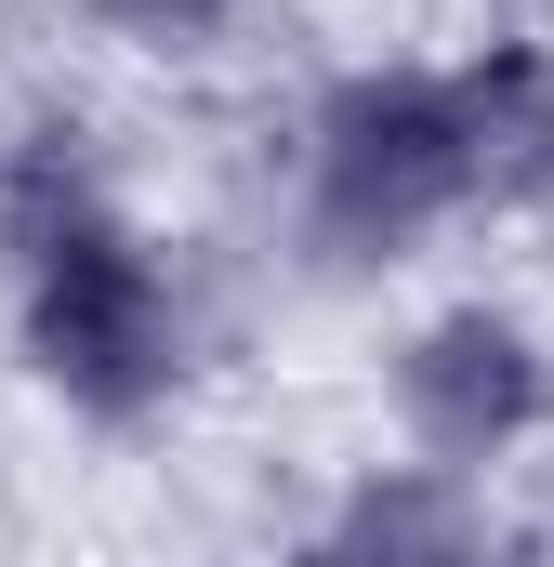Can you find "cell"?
I'll return each mask as SVG.
<instances>
[{
	"mask_svg": "<svg viewBox=\"0 0 554 567\" xmlns=\"http://www.w3.org/2000/svg\"><path fill=\"white\" fill-rule=\"evenodd\" d=\"M462 198H475V172H462L449 80H357V93H330V120H317V225L343 251H410Z\"/></svg>",
	"mask_w": 554,
	"mask_h": 567,
	"instance_id": "cell-2",
	"label": "cell"
},
{
	"mask_svg": "<svg viewBox=\"0 0 554 567\" xmlns=\"http://www.w3.org/2000/svg\"><path fill=\"white\" fill-rule=\"evenodd\" d=\"M133 40H198V27H225V0H106Z\"/></svg>",
	"mask_w": 554,
	"mask_h": 567,
	"instance_id": "cell-6",
	"label": "cell"
},
{
	"mask_svg": "<svg viewBox=\"0 0 554 567\" xmlns=\"http://www.w3.org/2000/svg\"><path fill=\"white\" fill-rule=\"evenodd\" d=\"M449 120H462V172L475 198H554V53H489L449 80Z\"/></svg>",
	"mask_w": 554,
	"mask_h": 567,
	"instance_id": "cell-4",
	"label": "cell"
},
{
	"mask_svg": "<svg viewBox=\"0 0 554 567\" xmlns=\"http://www.w3.org/2000/svg\"><path fill=\"white\" fill-rule=\"evenodd\" d=\"M410 423L435 462H489V449H515V435L542 423V357H529V330L515 317H435L410 343Z\"/></svg>",
	"mask_w": 554,
	"mask_h": 567,
	"instance_id": "cell-3",
	"label": "cell"
},
{
	"mask_svg": "<svg viewBox=\"0 0 554 567\" xmlns=\"http://www.w3.org/2000/svg\"><path fill=\"white\" fill-rule=\"evenodd\" d=\"M330 567H475V515H462L449 462L370 475V488H357V515L330 528Z\"/></svg>",
	"mask_w": 554,
	"mask_h": 567,
	"instance_id": "cell-5",
	"label": "cell"
},
{
	"mask_svg": "<svg viewBox=\"0 0 554 567\" xmlns=\"http://www.w3.org/2000/svg\"><path fill=\"white\" fill-rule=\"evenodd\" d=\"M13 265H27V357L80 396V410H145L172 383V290L145 265V238L80 185V158L27 172L13 198Z\"/></svg>",
	"mask_w": 554,
	"mask_h": 567,
	"instance_id": "cell-1",
	"label": "cell"
}]
</instances>
